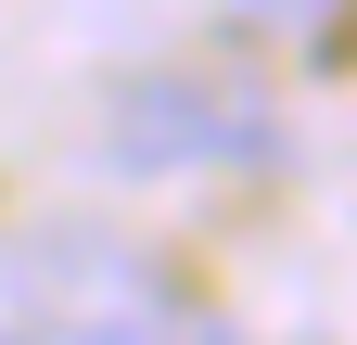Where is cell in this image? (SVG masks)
Returning <instances> with one entry per match:
<instances>
[{"mask_svg":"<svg viewBox=\"0 0 357 345\" xmlns=\"http://www.w3.org/2000/svg\"><path fill=\"white\" fill-rule=\"evenodd\" d=\"M26 307L64 345H166V281L128 256L115 230H38L26 243Z\"/></svg>","mask_w":357,"mask_h":345,"instance_id":"obj_1","label":"cell"},{"mask_svg":"<svg viewBox=\"0 0 357 345\" xmlns=\"http://www.w3.org/2000/svg\"><path fill=\"white\" fill-rule=\"evenodd\" d=\"M268 141V115H255V90H217V77H141V90L115 103V128H102V154L115 166H204V154H255Z\"/></svg>","mask_w":357,"mask_h":345,"instance_id":"obj_2","label":"cell"},{"mask_svg":"<svg viewBox=\"0 0 357 345\" xmlns=\"http://www.w3.org/2000/svg\"><path fill=\"white\" fill-rule=\"evenodd\" d=\"M243 13H255V26H306L319 0H243Z\"/></svg>","mask_w":357,"mask_h":345,"instance_id":"obj_3","label":"cell"},{"mask_svg":"<svg viewBox=\"0 0 357 345\" xmlns=\"http://www.w3.org/2000/svg\"><path fill=\"white\" fill-rule=\"evenodd\" d=\"M0 345H38V332H0Z\"/></svg>","mask_w":357,"mask_h":345,"instance_id":"obj_4","label":"cell"}]
</instances>
